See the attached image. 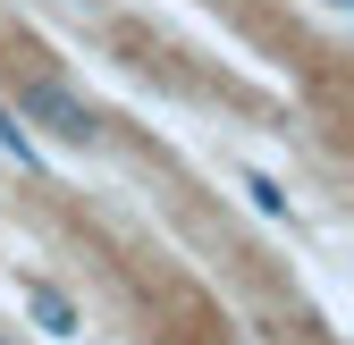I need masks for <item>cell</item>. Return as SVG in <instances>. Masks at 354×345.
I'll list each match as a JSON object with an SVG mask.
<instances>
[{
	"label": "cell",
	"mask_w": 354,
	"mask_h": 345,
	"mask_svg": "<svg viewBox=\"0 0 354 345\" xmlns=\"http://www.w3.org/2000/svg\"><path fill=\"white\" fill-rule=\"evenodd\" d=\"M26 312H34V328H42V337H76V304H68L51 278H26Z\"/></svg>",
	"instance_id": "2"
},
{
	"label": "cell",
	"mask_w": 354,
	"mask_h": 345,
	"mask_svg": "<svg viewBox=\"0 0 354 345\" xmlns=\"http://www.w3.org/2000/svg\"><path fill=\"white\" fill-rule=\"evenodd\" d=\"M0 345H9V337H0Z\"/></svg>",
	"instance_id": "4"
},
{
	"label": "cell",
	"mask_w": 354,
	"mask_h": 345,
	"mask_svg": "<svg viewBox=\"0 0 354 345\" xmlns=\"http://www.w3.org/2000/svg\"><path fill=\"white\" fill-rule=\"evenodd\" d=\"M0 152H17V160H34V144H26V126H17V110H0Z\"/></svg>",
	"instance_id": "3"
},
{
	"label": "cell",
	"mask_w": 354,
	"mask_h": 345,
	"mask_svg": "<svg viewBox=\"0 0 354 345\" xmlns=\"http://www.w3.org/2000/svg\"><path fill=\"white\" fill-rule=\"evenodd\" d=\"M17 110H26V118H42L59 144H93V135H102V126H93V110H84L68 84H26V93H17Z\"/></svg>",
	"instance_id": "1"
}]
</instances>
